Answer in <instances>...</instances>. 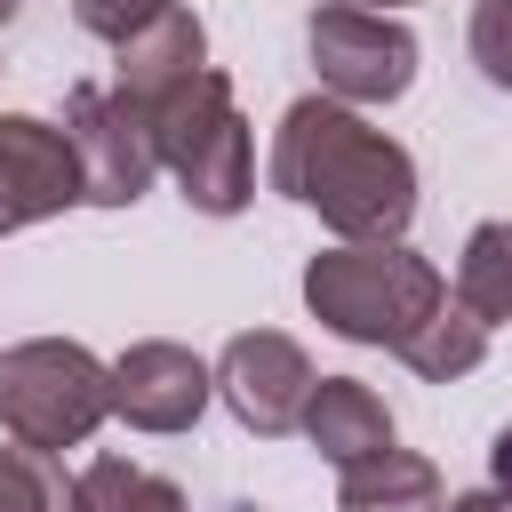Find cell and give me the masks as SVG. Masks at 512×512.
Here are the masks:
<instances>
[{
    "label": "cell",
    "mask_w": 512,
    "mask_h": 512,
    "mask_svg": "<svg viewBox=\"0 0 512 512\" xmlns=\"http://www.w3.org/2000/svg\"><path fill=\"white\" fill-rule=\"evenodd\" d=\"M272 192L312 208L336 240H400L416 216V160L360 120V104L296 96L272 128Z\"/></svg>",
    "instance_id": "1"
},
{
    "label": "cell",
    "mask_w": 512,
    "mask_h": 512,
    "mask_svg": "<svg viewBox=\"0 0 512 512\" xmlns=\"http://www.w3.org/2000/svg\"><path fill=\"white\" fill-rule=\"evenodd\" d=\"M448 296L440 264L416 256L408 240H336L304 264V304L320 328H336L344 344H384L400 352L408 328L432 320V304Z\"/></svg>",
    "instance_id": "2"
},
{
    "label": "cell",
    "mask_w": 512,
    "mask_h": 512,
    "mask_svg": "<svg viewBox=\"0 0 512 512\" xmlns=\"http://www.w3.org/2000/svg\"><path fill=\"white\" fill-rule=\"evenodd\" d=\"M144 120H152L160 168L176 176V192L200 216H240L256 200V144H248V120L232 104V80L216 64H200L184 88H168Z\"/></svg>",
    "instance_id": "3"
},
{
    "label": "cell",
    "mask_w": 512,
    "mask_h": 512,
    "mask_svg": "<svg viewBox=\"0 0 512 512\" xmlns=\"http://www.w3.org/2000/svg\"><path fill=\"white\" fill-rule=\"evenodd\" d=\"M112 416V368L72 336H24L0 352V432L56 456Z\"/></svg>",
    "instance_id": "4"
},
{
    "label": "cell",
    "mask_w": 512,
    "mask_h": 512,
    "mask_svg": "<svg viewBox=\"0 0 512 512\" xmlns=\"http://www.w3.org/2000/svg\"><path fill=\"white\" fill-rule=\"evenodd\" d=\"M312 72H320V96L336 104H392L408 96L416 80V32L384 8H344V0H320L312 8Z\"/></svg>",
    "instance_id": "5"
},
{
    "label": "cell",
    "mask_w": 512,
    "mask_h": 512,
    "mask_svg": "<svg viewBox=\"0 0 512 512\" xmlns=\"http://www.w3.org/2000/svg\"><path fill=\"white\" fill-rule=\"evenodd\" d=\"M64 136L80 152V200L96 208H136L160 176L152 152V120L120 96V88H72L64 96Z\"/></svg>",
    "instance_id": "6"
},
{
    "label": "cell",
    "mask_w": 512,
    "mask_h": 512,
    "mask_svg": "<svg viewBox=\"0 0 512 512\" xmlns=\"http://www.w3.org/2000/svg\"><path fill=\"white\" fill-rule=\"evenodd\" d=\"M216 392H224V408L240 416V432L280 440V432H296V416H304L312 360H304V344L280 336V328H240V336L224 344V360H216Z\"/></svg>",
    "instance_id": "7"
},
{
    "label": "cell",
    "mask_w": 512,
    "mask_h": 512,
    "mask_svg": "<svg viewBox=\"0 0 512 512\" xmlns=\"http://www.w3.org/2000/svg\"><path fill=\"white\" fill-rule=\"evenodd\" d=\"M208 400H216V368L192 344L144 336L112 360V416H128L136 432H192Z\"/></svg>",
    "instance_id": "8"
},
{
    "label": "cell",
    "mask_w": 512,
    "mask_h": 512,
    "mask_svg": "<svg viewBox=\"0 0 512 512\" xmlns=\"http://www.w3.org/2000/svg\"><path fill=\"white\" fill-rule=\"evenodd\" d=\"M80 200V152L40 112H0V232L48 224Z\"/></svg>",
    "instance_id": "9"
},
{
    "label": "cell",
    "mask_w": 512,
    "mask_h": 512,
    "mask_svg": "<svg viewBox=\"0 0 512 512\" xmlns=\"http://www.w3.org/2000/svg\"><path fill=\"white\" fill-rule=\"evenodd\" d=\"M200 64H208V32H200V16H192V8H160L136 40H120L112 88H120L136 112H152V104H160L168 88H184Z\"/></svg>",
    "instance_id": "10"
},
{
    "label": "cell",
    "mask_w": 512,
    "mask_h": 512,
    "mask_svg": "<svg viewBox=\"0 0 512 512\" xmlns=\"http://www.w3.org/2000/svg\"><path fill=\"white\" fill-rule=\"evenodd\" d=\"M296 432H304V440H312L328 464H360V456L392 448V408H384V400H376L360 376H312Z\"/></svg>",
    "instance_id": "11"
},
{
    "label": "cell",
    "mask_w": 512,
    "mask_h": 512,
    "mask_svg": "<svg viewBox=\"0 0 512 512\" xmlns=\"http://www.w3.org/2000/svg\"><path fill=\"white\" fill-rule=\"evenodd\" d=\"M336 512H440V472L432 456L376 448L360 464H336Z\"/></svg>",
    "instance_id": "12"
},
{
    "label": "cell",
    "mask_w": 512,
    "mask_h": 512,
    "mask_svg": "<svg viewBox=\"0 0 512 512\" xmlns=\"http://www.w3.org/2000/svg\"><path fill=\"white\" fill-rule=\"evenodd\" d=\"M400 360H408L424 384H456V376H472V368L488 360V328H480L456 296H440V304H432V320L400 336Z\"/></svg>",
    "instance_id": "13"
},
{
    "label": "cell",
    "mask_w": 512,
    "mask_h": 512,
    "mask_svg": "<svg viewBox=\"0 0 512 512\" xmlns=\"http://www.w3.org/2000/svg\"><path fill=\"white\" fill-rule=\"evenodd\" d=\"M480 328L512 320V224H472L464 256H456V288H448Z\"/></svg>",
    "instance_id": "14"
},
{
    "label": "cell",
    "mask_w": 512,
    "mask_h": 512,
    "mask_svg": "<svg viewBox=\"0 0 512 512\" xmlns=\"http://www.w3.org/2000/svg\"><path fill=\"white\" fill-rule=\"evenodd\" d=\"M72 512H184V488L128 456H88L72 480Z\"/></svg>",
    "instance_id": "15"
},
{
    "label": "cell",
    "mask_w": 512,
    "mask_h": 512,
    "mask_svg": "<svg viewBox=\"0 0 512 512\" xmlns=\"http://www.w3.org/2000/svg\"><path fill=\"white\" fill-rule=\"evenodd\" d=\"M0 512H72V480L40 448H0Z\"/></svg>",
    "instance_id": "16"
},
{
    "label": "cell",
    "mask_w": 512,
    "mask_h": 512,
    "mask_svg": "<svg viewBox=\"0 0 512 512\" xmlns=\"http://www.w3.org/2000/svg\"><path fill=\"white\" fill-rule=\"evenodd\" d=\"M472 64L488 72V88H512V0L472 8Z\"/></svg>",
    "instance_id": "17"
},
{
    "label": "cell",
    "mask_w": 512,
    "mask_h": 512,
    "mask_svg": "<svg viewBox=\"0 0 512 512\" xmlns=\"http://www.w3.org/2000/svg\"><path fill=\"white\" fill-rule=\"evenodd\" d=\"M160 8H176V0H72V16H80V32H96V40H136Z\"/></svg>",
    "instance_id": "18"
},
{
    "label": "cell",
    "mask_w": 512,
    "mask_h": 512,
    "mask_svg": "<svg viewBox=\"0 0 512 512\" xmlns=\"http://www.w3.org/2000/svg\"><path fill=\"white\" fill-rule=\"evenodd\" d=\"M440 512H512V480H504V472H496V480H488V488H464V496H448V504H440Z\"/></svg>",
    "instance_id": "19"
},
{
    "label": "cell",
    "mask_w": 512,
    "mask_h": 512,
    "mask_svg": "<svg viewBox=\"0 0 512 512\" xmlns=\"http://www.w3.org/2000/svg\"><path fill=\"white\" fill-rule=\"evenodd\" d=\"M344 8H384V16H392V8H408V0H344Z\"/></svg>",
    "instance_id": "20"
},
{
    "label": "cell",
    "mask_w": 512,
    "mask_h": 512,
    "mask_svg": "<svg viewBox=\"0 0 512 512\" xmlns=\"http://www.w3.org/2000/svg\"><path fill=\"white\" fill-rule=\"evenodd\" d=\"M8 16H16V0H0V24H8Z\"/></svg>",
    "instance_id": "21"
}]
</instances>
